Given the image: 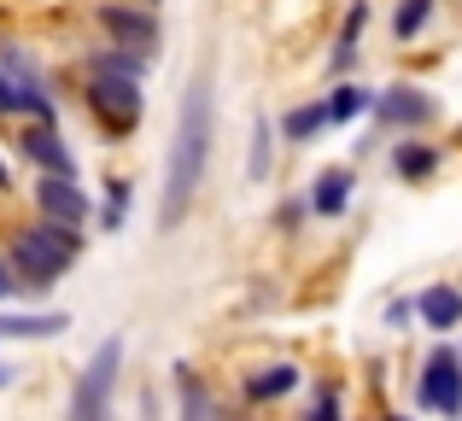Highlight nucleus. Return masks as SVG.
I'll return each mask as SVG.
<instances>
[{
	"instance_id": "f257e3e1",
	"label": "nucleus",
	"mask_w": 462,
	"mask_h": 421,
	"mask_svg": "<svg viewBox=\"0 0 462 421\" xmlns=\"http://www.w3.org/2000/svg\"><path fill=\"white\" fill-rule=\"evenodd\" d=\"M211 141H217V100H211V77H188L176 105V135H170L164 152V199H158V228L176 234L188 223L193 199L205 188V170H211Z\"/></svg>"
},
{
	"instance_id": "f03ea898",
	"label": "nucleus",
	"mask_w": 462,
	"mask_h": 421,
	"mask_svg": "<svg viewBox=\"0 0 462 421\" xmlns=\"http://www.w3.org/2000/svg\"><path fill=\"white\" fill-rule=\"evenodd\" d=\"M6 258H12V275H18L23 293H53L70 275V263L82 258V228L35 211V223H23L18 234H12Z\"/></svg>"
},
{
	"instance_id": "7ed1b4c3",
	"label": "nucleus",
	"mask_w": 462,
	"mask_h": 421,
	"mask_svg": "<svg viewBox=\"0 0 462 421\" xmlns=\"http://www.w3.org/2000/svg\"><path fill=\"white\" fill-rule=\"evenodd\" d=\"M117 380H124V334H106V340L94 345V357L82 363V375H77V392H70V416H77V421H100V416H112Z\"/></svg>"
},
{
	"instance_id": "20e7f679",
	"label": "nucleus",
	"mask_w": 462,
	"mask_h": 421,
	"mask_svg": "<svg viewBox=\"0 0 462 421\" xmlns=\"http://www.w3.org/2000/svg\"><path fill=\"white\" fill-rule=\"evenodd\" d=\"M416 410L462 416V345H433L416 369Z\"/></svg>"
},
{
	"instance_id": "39448f33",
	"label": "nucleus",
	"mask_w": 462,
	"mask_h": 421,
	"mask_svg": "<svg viewBox=\"0 0 462 421\" xmlns=\"http://www.w3.org/2000/svg\"><path fill=\"white\" fill-rule=\"evenodd\" d=\"M88 112L100 117L106 129H117V135H129V129L141 124V112H147V94H141L135 77H112V70H88Z\"/></svg>"
},
{
	"instance_id": "423d86ee",
	"label": "nucleus",
	"mask_w": 462,
	"mask_h": 421,
	"mask_svg": "<svg viewBox=\"0 0 462 421\" xmlns=\"http://www.w3.org/2000/svg\"><path fill=\"white\" fill-rule=\"evenodd\" d=\"M94 23H100L112 41L135 47V53H158V41H164V23H158L152 6H124V0H100L94 6Z\"/></svg>"
},
{
	"instance_id": "0eeeda50",
	"label": "nucleus",
	"mask_w": 462,
	"mask_h": 421,
	"mask_svg": "<svg viewBox=\"0 0 462 421\" xmlns=\"http://www.w3.org/2000/svg\"><path fill=\"white\" fill-rule=\"evenodd\" d=\"M374 124L381 129H428L433 117H439V100H433L428 88H416V82H393V88L374 94Z\"/></svg>"
},
{
	"instance_id": "6e6552de",
	"label": "nucleus",
	"mask_w": 462,
	"mask_h": 421,
	"mask_svg": "<svg viewBox=\"0 0 462 421\" xmlns=\"http://www.w3.org/2000/svg\"><path fill=\"white\" fill-rule=\"evenodd\" d=\"M30 199H35V211H42V216H59V223H77V228L94 216L88 194L77 188V176H59V170H42V176H35Z\"/></svg>"
},
{
	"instance_id": "1a4fd4ad",
	"label": "nucleus",
	"mask_w": 462,
	"mask_h": 421,
	"mask_svg": "<svg viewBox=\"0 0 462 421\" xmlns=\"http://www.w3.org/2000/svg\"><path fill=\"white\" fill-rule=\"evenodd\" d=\"M351 199H357V170H351V164H328V170H316L310 211L322 216V223H339V216L351 211Z\"/></svg>"
},
{
	"instance_id": "9d476101",
	"label": "nucleus",
	"mask_w": 462,
	"mask_h": 421,
	"mask_svg": "<svg viewBox=\"0 0 462 421\" xmlns=\"http://www.w3.org/2000/svg\"><path fill=\"white\" fill-rule=\"evenodd\" d=\"M18 152L35 164V170L77 176V159H70V147H65V135H59V124H35V117H30V129L18 135Z\"/></svg>"
},
{
	"instance_id": "9b49d317",
	"label": "nucleus",
	"mask_w": 462,
	"mask_h": 421,
	"mask_svg": "<svg viewBox=\"0 0 462 421\" xmlns=\"http://www.w3.org/2000/svg\"><path fill=\"white\" fill-rule=\"evenodd\" d=\"M416 305H421V328L428 334H457L462 328V287H451V281H428L416 293Z\"/></svg>"
},
{
	"instance_id": "f8f14e48",
	"label": "nucleus",
	"mask_w": 462,
	"mask_h": 421,
	"mask_svg": "<svg viewBox=\"0 0 462 421\" xmlns=\"http://www.w3.org/2000/svg\"><path fill=\"white\" fill-rule=\"evenodd\" d=\"M70 328L65 310H6L0 305V340H59Z\"/></svg>"
},
{
	"instance_id": "ddd939ff",
	"label": "nucleus",
	"mask_w": 462,
	"mask_h": 421,
	"mask_svg": "<svg viewBox=\"0 0 462 421\" xmlns=\"http://www.w3.org/2000/svg\"><path fill=\"white\" fill-rule=\"evenodd\" d=\"M305 387V369L287 357V363H263L258 375H246V404H282Z\"/></svg>"
},
{
	"instance_id": "4468645a",
	"label": "nucleus",
	"mask_w": 462,
	"mask_h": 421,
	"mask_svg": "<svg viewBox=\"0 0 462 421\" xmlns=\"http://www.w3.org/2000/svg\"><path fill=\"white\" fill-rule=\"evenodd\" d=\"M275 124H282V141H287V147H310L316 135L339 129V124H334V112H328V94H322V100H305V105H293V112H282Z\"/></svg>"
},
{
	"instance_id": "2eb2a0df",
	"label": "nucleus",
	"mask_w": 462,
	"mask_h": 421,
	"mask_svg": "<svg viewBox=\"0 0 462 421\" xmlns=\"http://www.w3.org/2000/svg\"><path fill=\"white\" fill-rule=\"evenodd\" d=\"M439 170V147L428 141H393V176L398 182H428Z\"/></svg>"
},
{
	"instance_id": "dca6fc26",
	"label": "nucleus",
	"mask_w": 462,
	"mask_h": 421,
	"mask_svg": "<svg viewBox=\"0 0 462 421\" xmlns=\"http://www.w3.org/2000/svg\"><path fill=\"white\" fill-rule=\"evenodd\" d=\"M275 141H282V124H275V117H252V152H246V182H270V164H275Z\"/></svg>"
},
{
	"instance_id": "f3484780",
	"label": "nucleus",
	"mask_w": 462,
	"mask_h": 421,
	"mask_svg": "<svg viewBox=\"0 0 462 421\" xmlns=\"http://www.w3.org/2000/svg\"><path fill=\"white\" fill-rule=\"evenodd\" d=\"M88 70H112V77H135V82H147L152 53H135V47L112 41V47H100V53H88Z\"/></svg>"
},
{
	"instance_id": "a211bd4d",
	"label": "nucleus",
	"mask_w": 462,
	"mask_h": 421,
	"mask_svg": "<svg viewBox=\"0 0 462 421\" xmlns=\"http://www.w3.org/2000/svg\"><path fill=\"white\" fill-rule=\"evenodd\" d=\"M328 112H334V124H351V117L374 112V94L363 88V82H351V77H334V88H328Z\"/></svg>"
},
{
	"instance_id": "6ab92c4d",
	"label": "nucleus",
	"mask_w": 462,
	"mask_h": 421,
	"mask_svg": "<svg viewBox=\"0 0 462 421\" xmlns=\"http://www.w3.org/2000/svg\"><path fill=\"white\" fill-rule=\"evenodd\" d=\"M433 12H439V0H398L393 6V41H416L433 23Z\"/></svg>"
},
{
	"instance_id": "aec40b11",
	"label": "nucleus",
	"mask_w": 462,
	"mask_h": 421,
	"mask_svg": "<svg viewBox=\"0 0 462 421\" xmlns=\"http://www.w3.org/2000/svg\"><path fill=\"white\" fill-rule=\"evenodd\" d=\"M170 380H176V416H217V404L199 392V375H193L188 363L170 369Z\"/></svg>"
},
{
	"instance_id": "412c9836",
	"label": "nucleus",
	"mask_w": 462,
	"mask_h": 421,
	"mask_svg": "<svg viewBox=\"0 0 462 421\" xmlns=\"http://www.w3.org/2000/svg\"><path fill=\"white\" fill-rule=\"evenodd\" d=\"M129 206H135V182H129V176H112V182H106V211H100V228H106V234H117V228H124Z\"/></svg>"
},
{
	"instance_id": "4be33fe9",
	"label": "nucleus",
	"mask_w": 462,
	"mask_h": 421,
	"mask_svg": "<svg viewBox=\"0 0 462 421\" xmlns=\"http://www.w3.org/2000/svg\"><path fill=\"white\" fill-rule=\"evenodd\" d=\"M0 117H30V100H23L18 77H12L6 65H0Z\"/></svg>"
},
{
	"instance_id": "5701e85b",
	"label": "nucleus",
	"mask_w": 462,
	"mask_h": 421,
	"mask_svg": "<svg viewBox=\"0 0 462 421\" xmlns=\"http://www.w3.org/2000/svg\"><path fill=\"white\" fill-rule=\"evenodd\" d=\"M416 322H421V305H416V298H393V305H386V328L404 334V328H416Z\"/></svg>"
},
{
	"instance_id": "b1692460",
	"label": "nucleus",
	"mask_w": 462,
	"mask_h": 421,
	"mask_svg": "<svg viewBox=\"0 0 462 421\" xmlns=\"http://www.w3.org/2000/svg\"><path fill=\"white\" fill-rule=\"evenodd\" d=\"M310 416H316V421H328V416L339 421V416H346V398H339L334 387H322V392H316V398H310Z\"/></svg>"
},
{
	"instance_id": "393cba45",
	"label": "nucleus",
	"mask_w": 462,
	"mask_h": 421,
	"mask_svg": "<svg viewBox=\"0 0 462 421\" xmlns=\"http://www.w3.org/2000/svg\"><path fill=\"white\" fill-rule=\"evenodd\" d=\"M305 216H316V211H310V194L293 199V206H282V216H275V223H282V234H299V223H305Z\"/></svg>"
},
{
	"instance_id": "a878e982",
	"label": "nucleus",
	"mask_w": 462,
	"mask_h": 421,
	"mask_svg": "<svg viewBox=\"0 0 462 421\" xmlns=\"http://www.w3.org/2000/svg\"><path fill=\"white\" fill-rule=\"evenodd\" d=\"M18 293V275H12V258H0V305Z\"/></svg>"
},
{
	"instance_id": "bb28decb",
	"label": "nucleus",
	"mask_w": 462,
	"mask_h": 421,
	"mask_svg": "<svg viewBox=\"0 0 462 421\" xmlns=\"http://www.w3.org/2000/svg\"><path fill=\"white\" fill-rule=\"evenodd\" d=\"M12 188H18V182H12V164L0 159V194H12Z\"/></svg>"
},
{
	"instance_id": "cd10ccee",
	"label": "nucleus",
	"mask_w": 462,
	"mask_h": 421,
	"mask_svg": "<svg viewBox=\"0 0 462 421\" xmlns=\"http://www.w3.org/2000/svg\"><path fill=\"white\" fill-rule=\"evenodd\" d=\"M12 380H18V369H12V363H0V392H6Z\"/></svg>"
}]
</instances>
